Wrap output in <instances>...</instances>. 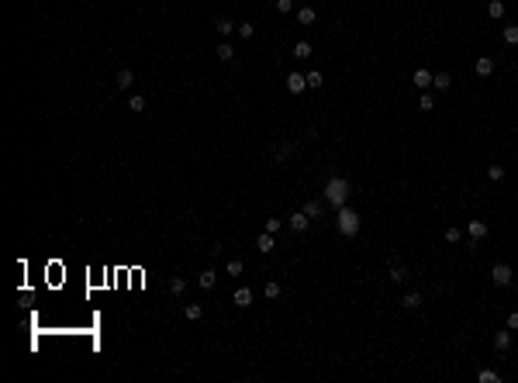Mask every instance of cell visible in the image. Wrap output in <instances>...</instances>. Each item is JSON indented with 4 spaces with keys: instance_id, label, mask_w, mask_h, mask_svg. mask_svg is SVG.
I'll list each match as a JSON object with an SVG mask.
<instances>
[{
    "instance_id": "obj_20",
    "label": "cell",
    "mask_w": 518,
    "mask_h": 383,
    "mask_svg": "<svg viewBox=\"0 0 518 383\" xmlns=\"http://www.w3.org/2000/svg\"><path fill=\"white\" fill-rule=\"evenodd\" d=\"M201 314H204L201 304H183V318H187V321H201Z\"/></svg>"
},
{
    "instance_id": "obj_28",
    "label": "cell",
    "mask_w": 518,
    "mask_h": 383,
    "mask_svg": "<svg viewBox=\"0 0 518 383\" xmlns=\"http://www.w3.org/2000/svg\"><path fill=\"white\" fill-rule=\"evenodd\" d=\"M169 290H173V294H183V290H187V280H183V276H173V280H169Z\"/></svg>"
},
{
    "instance_id": "obj_14",
    "label": "cell",
    "mask_w": 518,
    "mask_h": 383,
    "mask_svg": "<svg viewBox=\"0 0 518 383\" xmlns=\"http://www.w3.org/2000/svg\"><path fill=\"white\" fill-rule=\"evenodd\" d=\"M432 87H435V90H449V87H453V76H449V73H435V76H432Z\"/></svg>"
},
{
    "instance_id": "obj_34",
    "label": "cell",
    "mask_w": 518,
    "mask_h": 383,
    "mask_svg": "<svg viewBox=\"0 0 518 383\" xmlns=\"http://www.w3.org/2000/svg\"><path fill=\"white\" fill-rule=\"evenodd\" d=\"M228 276H242V263H239V259L228 263Z\"/></svg>"
},
{
    "instance_id": "obj_25",
    "label": "cell",
    "mask_w": 518,
    "mask_h": 383,
    "mask_svg": "<svg viewBox=\"0 0 518 383\" xmlns=\"http://www.w3.org/2000/svg\"><path fill=\"white\" fill-rule=\"evenodd\" d=\"M128 111H131V114H142V111H145V97H131V100H128Z\"/></svg>"
},
{
    "instance_id": "obj_21",
    "label": "cell",
    "mask_w": 518,
    "mask_h": 383,
    "mask_svg": "<svg viewBox=\"0 0 518 383\" xmlns=\"http://www.w3.org/2000/svg\"><path fill=\"white\" fill-rule=\"evenodd\" d=\"M314 18H318L314 7H301V11H297V21H301V25H314Z\"/></svg>"
},
{
    "instance_id": "obj_31",
    "label": "cell",
    "mask_w": 518,
    "mask_h": 383,
    "mask_svg": "<svg viewBox=\"0 0 518 383\" xmlns=\"http://www.w3.org/2000/svg\"><path fill=\"white\" fill-rule=\"evenodd\" d=\"M487 176H490L494 183H497V179H504V166H490V169H487Z\"/></svg>"
},
{
    "instance_id": "obj_18",
    "label": "cell",
    "mask_w": 518,
    "mask_h": 383,
    "mask_svg": "<svg viewBox=\"0 0 518 383\" xmlns=\"http://www.w3.org/2000/svg\"><path fill=\"white\" fill-rule=\"evenodd\" d=\"M401 304H404V307H408V311H415V307H422V294H418V290H408V294H404V300H401Z\"/></svg>"
},
{
    "instance_id": "obj_22",
    "label": "cell",
    "mask_w": 518,
    "mask_h": 383,
    "mask_svg": "<svg viewBox=\"0 0 518 383\" xmlns=\"http://www.w3.org/2000/svg\"><path fill=\"white\" fill-rule=\"evenodd\" d=\"M321 87H325V83H321V73L311 69V73H307V90H321Z\"/></svg>"
},
{
    "instance_id": "obj_2",
    "label": "cell",
    "mask_w": 518,
    "mask_h": 383,
    "mask_svg": "<svg viewBox=\"0 0 518 383\" xmlns=\"http://www.w3.org/2000/svg\"><path fill=\"white\" fill-rule=\"evenodd\" d=\"M335 228H338V235H345V238H353V235L360 232V214H356L353 207H338V218H335Z\"/></svg>"
},
{
    "instance_id": "obj_16",
    "label": "cell",
    "mask_w": 518,
    "mask_h": 383,
    "mask_svg": "<svg viewBox=\"0 0 518 383\" xmlns=\"http://www.w3.org/2000/svg\"><path fill=\"white\" fill-rule=\"evenodd\" d=\"M197 287H201V290H214V269H204V273L197 276Z\"/></svg>"
},
{
    "instance_id": "obj_26",
    "label": "cell",
    "mask_w": 518,
    "mask_h": 383,
    "mask_svg": "<svg viewBox=\"0 0 518 383\" xmlns=\"http://www.w3.org/2000/svg\"><path fill=\"white\" fill-rule=\"evenodd\" d=\"M263 294H266V300H276V297H280V294H283V290H280V283H273V280H270V283H266V290H263Z\"/></svg>"
},
{
    "instance_id": "obj_33",
    "label": "cell",
    "mask_w": 518,
    "mask_h": 383,
    "mask_svg": "<svg viewBox=\"0 0 518 383\" xmlns=\"http://www.w3.org/2000/svg\"><path fill=\"white\" fill-rule=\"evenodd\" d=\"M459 238H463L459 228H446V242H459Z\"/></svg>"
},
{
    "instance_id": "obj_12",
    "label": "cell",
    "mask_w": 518,
    "mask_h": 383,
    "mask_svg": "<svg viewBox=\"0 0 518 383\" xmlns=\"http://www.w3.org/2000/svg\"><path fill=\"white\" fill-rule=\"evenodd\" d=\"M487 14H490L494 21H501V18H504V0H487Z\"/></svg>"
},
{
    "instance_id": "obj_8",
    "label": "cell",
    "mask_w": 518,
    "mask_h": 383,
    "mask_svg": "<svg viewBox=\"0 0 518 383\" xmlns=\"http://www.w3.org/2000/svg\"><path fill=\"white\" fill-rule=\"evenodd\" d=\"M432 76H435V73H428V69H415V76H411V80H415V87H418V90H428V87H432Z\"/></svg>"
},
{
    "instance_id": "obj_4",
    "label": "cell",
    "mask_w": 518,
    "mask_h": 383,
    "mask_svg": "<svg viewBox=\"0 0 518 383\" xmlns=\"http://www.w3.org/2000/svg\"><path fill=\"white\" fill-rule=\"evenodd\" d=\"M287 90H290V93H304V90H307V76L290 73V76H287Z\"/></svg>"
},
{
    "instance_id": "obj_6",
    "label": "cell",
    "mask_w": 518,
    "mask_h": 383,
    "mask_svg": "<svg viewBox=\"0 0 518 383\" xmlns=\"http://www.w3.org/2000/svg\"><path fill=\"white\" fill-rule=\"evenodd\" d=\"M256 249H259L263 256H270V252L276 249V242H273V232H263V235L256 238Z\"/></svg>"
},
{
    "instance_id": "obj_27",
    "label": "cell",
    "mask_w": 518,
    "mask_h": 383,
    "mask_svg": "<svg viewBox=\"0 0 518 383\" xmlns=\"http://www.w3.org/2000/svg\"><path fill=\"white\" fill-rule=\"evenodd\" d=\"M477 380H480V383H497L501 376H497L494 369H480V373H477Z\"/></svg>"
},
{
    "instance_id": "obj_24",
    "label": "cell",
    "mask_w": 518,
    "mask_h": 383,
    "mask_svg": "<svg viewBox=\"0 0 518 383\" xmlns=\"http://www.w3.org/2000/svg\"><path fill=\"white\" fill-rule=\"evenodd\" d=\"M294 56H297V59H307V56H311V42H297V45H294Z\"/></svg>"
},
{
    "instance_id": "obj_11",
    "label": "cell",
    "mask_w": 518,
    "mask_h": 383,
    "mask_svg": "<svg viewBox=\"0 0 518 383\" xmlns=\"http://www.w3.org/2000/svg\"><path fill=\"white\" fill-rule=\"evenodd\" d=\"M494 349H497V352H508V349H511V331H497V335H494Z\"/></svg>"
},
{
    "instance_id": "obj_29",
    "label": "cell",
    "mask_w": 518,
    "mask_h": 383,
    "mask_svg": "<svg viewBox=\"0 0 518 383\" xmlns=\"http://www.w3.org/2000/svg\"><path fill=\"white\" fill-rule=\"evenodd\" d=\"M504 42H508V45H518V25L504 28Z\"/></svg>"
},
{
    "instance_id": "obj_37",
    "label": "cell",
    "mask_w": 518,
    "mask_h": 383,
    "mask_svg": "<svg viewBox=\"0 0 518 383\" xmlns=\"http://www.w3.org/2000/svg\"><path fill=\"white\" fill-rule=\"evenodd\" d=\"M508 328H511V331H518V311H511V314H508Z\"/></svg>"
},
{
    "instance_id": "obj_10",
    "label": "cell",
    "mask_w": 518,
    "mask_h": 383,
    "mask_svg": "<svg viewBox=\"0 0 518 383\" xmlns=\"http://www.w3.org/2000/svg\"><path fill=\"white\" fill-rule=\"evenodd\" d=\"M131 83H135V73H131V69H118V80H114V87H118V90H128Z\"/></svg>"
},
{
    "instance_id": "obj_13",
    "label": "cell",
    "mask_w": 518,
    "mask_h": 383,
    "mask_svg": "<svg viewBox=\"0 0 518 383\" xmlns=\"http://www.w3.org/2000/svg\"><path fill=\"white\" fill-rule=\"evenodd\" d=\"M214 56H218V59H221V62H232V59H235V49H232V45H228V42H221V45H218V49H214Z\"/></svg>"
},
{
    "instance_id": "obj_15",
    "label": "cell",
    "mask_w": 518,
    "mask_h": 383,
    "mask_svg": "<svg viewBox=\"0 0 518 383\" xmlns=\"http://www.w3.org/2000/svg\"><path fill=\"white\" fill-rule=\"evenodd\" d=\"M466 232H470V238H484L487 235V221H470Z\"/></svg>"
},
{
    "instance_id": "obj_36",
    "label": "cell",
    "mask_w": 518,
    "mask_h": 383,
    "mask_svg": "<svg viewBox=\"0 0 518 383\" xmlns=\"http://www.w3.org/2000/svg\"><path fill=\"white\" fill-rule=\"evenodd\" d=\"M280 225H283V221H276V218H270V221H266V232H273V235H276V232H280Z\"/></svg>"
},
{
    "instance_id": "obj_5",
    "label": "cell",
    "mask_w": 518,
    "mask_h": 383,
    "mask_svg": "<svg viewBox=\"0 0 518 383\" xmlns=\"http://www.w3.org/2000/svg\"><path fill=\"white\" fill-rule=\"evenodd\" d=\"M287 225H290L294 232H307V225H311V218H307L304 211H294V214L287 218Z\"/></svg>"
},
{
    "instance_id": "obj_35",
    "label": "cell",
    "mask_w": 518,
    "mask_h": 383,
    "mask_svg": "<svg viewBox=\"0 0 518 383\" xmlns=\"http://www.w3.org/2000/svg\"><path fill=\"white\" fill-rule=\"evenodd\" d=\"M418 107H422V111H432V107H435V100H432V97H428V93H425V97H422V100H418Z\"/></svg>"
},
{
    "instance_id": "obj_32",
    "label": "cell",
    "mask_w": 518,
    "mask_h": 383,
    "mask_svg": "<svg viewBox=\"0 0 518 383\" xmlns=\"http://www.w3.org/2000/svg\"><path fill=\"white\" fill-rule=\"evenodd\" d=\"M276 11H280V14H290V11H294V0H276Z\"/></svg>"
},
{
    "instance_id": "obj_19",
    "label": "cell",
    "mask_w": 518,
    "mask_h": 383,
    "mask_svg": "<svg viewBox=\"0 0 518 383\" xmlns=\"http://www.w3.org/2000/svg\"><path fill=\"white\" fill-rule=\"evenodd\" d=\"M235 28H239V25H232L228 18H218V21H214V31H218V35H232Z\"/></svg>"
},
{
    "instance_id": "obj_3",
    "label": "cell",
    "mask_w": 518,
    "mask_h": 383,
    "mask_svg": "<svg viewBox=\"0 0 518 383\" xmlns=\"http://www.w3.org/2000/svg\"><path fill=\"white\" fill-rule=\"evenodd\" d=\"M490 280H494L497 287H508V283L515 280V273H511V266H508V263H497V266L490 269Z\"/></svg>"
},
{
    "instance_id": "obj_1",
    "label": "cell",
    "mask_w": 518,
    "mask_h": 383,
    "mask_svg": "<svg viewBox=\"0 0 518 383\" xmlns=\"http://www.w3.org/2000/svg\"><path fill=\"white\" fill-rule=\"evenodd\" d=\"M349 179L345 176H335V179H328V186H325V201L332 204V207H345V201H349Z\"/></svg>"
},
{
    "instance_id": "obj_30",
    "label": "cell",
    "mask_w": 518,
    "mask_h": 383,
    "mask_svg": "<svg viewBox=\"0 0 518 383\" xmlns=\"http://www.w3.org/2000/svg\"><path fill=\"white\" fill-rule=\"evenodd\" d=\"M235 31H239V35H242V38H252V35H256V28H252V25H245V21H242V25H239V28H235Z\"/></svg>"
},
{
    "instance_id": "obj_9",
    "label": "cell",
    "mask_w": 518,
    "mask_h": 383,
    "mask_svg": "<svg viewBox=\"0 0 518 383\" xmlns=\"http://www.w3.org/2000/svg\"><path fill=\"white\" fill-rule=\"evenodd\" d=\"M473 69H477V76H490V73H494V59H490V56H480Z\"/></svg>"
},
{
    "instance_id": "obj_23",
    "label": "cell",
    "mask_w": 518,
    "mask_h": 383,
    "mask_svg": "<svg viewBox=\"0 0 518 383\" xmlns=\"http://www.w3.org/2000/svg\"><path fill=\"white\" fill-rule=\"evenodd\" d=\"M304 214H307L311 221H314V218H321V204H318V201H307V204H304Z\"/></svg>"
},
{
    "instance_id": "obj_17",
    "label": "cell",
    "mask_w": 518,
    "mask_h": 383,
    "mask_svg": "<svg viewBox=\"0 0 518 383\" xmlns=\"http://www.w3.org/2000/svg\"><path fill=\"white\" fill-rule=\"evenodd\" d=\"M235 304H239V307H249V304H252V290H249V287H239V290H235Z\"/></svg>"
},
{
    "instance_id": "obj_7",
    "label": "cell",
    "mask_w": 518,
    "mask_h": 383,
    "mask_svg": "<svg viewBox=\"0 0 518 383\" xmlns=\"http://www.w3.org/2000/svg\"><path fill=\"white\" fill-rule=\"evenodd\" d=\"M391 280H394V283H404V280H408V266H404L401 259H391Z\"/></svg>"
}]
</instances>
